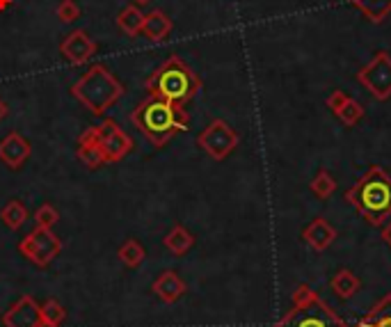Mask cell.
<instances>
[{
	"label": "cell",
	"instance_id": "cell-1",
	"mask_svg": "<svg viewBox=\"0 0 391 327\" xmlns=\"http://www.w3.org/2000/svg\"><path fill=\"white\" fill-rule=\"evenodd\" d=\"M131 119L153 146H165L176 133H183L190 126V115L183 110V106L151 97L133 110Z\"/></svg>",
	"mask_w": 391,
	"mask_h": 327
},
{
	"label": "cell",
	"instance_id": "cell-2",
	"mask_svg": "<svg viewBox=\"0 0 391 327\" xmlns=\"http://www.w3.org/2000/svg\"><path fill=\"white\" fill-rule=\"evenodd\" d=\"M346 201L373 227L391 217V176L380 165H371L346 192Z\"/></svg>",
	"mask_w": 391,
	"mask_h": 327
},
{
	"label": "cell",
	"instance_id": "cell-3",
	"mask_svg": "<svg viewBox=\"0 0 391 327\" xmlns=\"http://www.w3.org/2000/svg\"><path fill=\"white\" fill-rule=\"evenodd\" d=\"M201 92V78L181 58L172 56L147 81V94L169 103L185 106Z\"/></svg>",
	"mask_w": 391,
	"mask_h": 327
},
{
	"label": "cell",
	"instance_id": "cell-4",
	"mask_svg": "<svg viewBox=\"0 0 391 327\" xmlns=\"http://www.w3.org/2000/svg\"><path fill=\"white\" fill-rule=\"evenodd\" d=\"M72 94L88 108L92 115L103 117L124 97V85L110 69L92 65L78 83L72 85Z\"/></svg>",
	"mask_w": 391,
	"mask_h": 327
},
{
	"label": "cell",
	"instance_id": "cell-5",
	"mask_svg": "<svg viewBox=\"0 0 391 327\" xmlns=\"http://www.w3.org/2000/svg\"><path fill=\"white\" fill-rule=\"evenodd\" d=\"M275 327H348L323 300H309L307 305H293Z\"/></svg>",
	"mask_w": 391,
	"mask_h": 327
},
{
	"label": "cell",
	"instance_id": "cell-6",
	"mask_svg": "<svg viewBox=\"0 0 391 327\" xmlns=\"http://www.w3.org/2000/svg\"><path fill=\"white\" fill-rule=\"evenodd\" d=\"M19 252L37 268H49L62 252V240L53 233V229L35 227L19 243Z\"/></svg>",
	"mask_w": 391,
	"mask_h": 327
},
{
	"label": "cell",
	"instance_id": "cell-7",
	"mask_svg": "<svg viewBox=\"0 0 391 327\" xmlns=\"http://www.w3.org/2000/svg\"><path fill=\"white\" fill-rule=\"evenodd\" d=\"M357 81L369 90L375 101L391 99V56L387 51H378L366 67L359 69Z\"/></svg>",
	"mask_w": 391,
	"mask_h": 327
},
{
	"label": "cell",
	"instance_id": "cell-8",
	"mask_svg": "<svg viewBox=\"0 0 391 327\" xmlns=\"http://www.w3.org/2000/svg\"><path fill=\"white\" fill-rule=\"evenodd\" d=\"M197 144L204 149L213 160H224L238 146V133L224 119H213L208 126L197 135Z\"/></svg>",
	"mask_w": 391,
	"mask_h": 327
},
{
	"label": "cell",
	"instance_id": "cell-9",
	"mask_svg": "<svg viewBox=\"0 0 391 327\" xmlns=\"http://www.w3.org/2000/svg\"><path fill=\"white\" fill-rule=\"evenodd\" d=\"M99 146L103 151L108 162H119L133 151V140L115 119H103V124L97 126Z\"/></svg>",
	"mask_w": 391,
	"mask_h": 327
},
{
	"label": "cell",
	"instance_id": "cell-10",
	"mask_svg": "<svg viewBox=\"0 0 391 327\" xmlns=\"http://www.w3.org/2000/svg\"><path fill=\"white\" fill-rule=\"evenodd\" d=\"M60 53L67 62H72L74 67H81L85 62H90L92 56L97 53V44L88 35V30H74L69 33L60 44Z\"/></svg>",
	"mask_w": 391,
	"mask_h": 327
},
{
	"label": "cell",
	"instance_id": "cell-11",
	"mask_svg": "<svg viewBox=\"0 0 391 327\" xmlns=\"http://www.w3.org/2000/svg\"><path fill=\"white\" fill-rule=\"evenodd\" d=\"M39 321H42V318H39V305L33 295L19 298L3 316L5 327H37Z\"/></svg>",
	"mask_w": 391,
	"mask_h": 327
},
{
	"label": "cell",
	"instance_id": "cell-12",
	"mask_svg": "<svg viewBox=\"0 0 391 327\" xmlns=\"http://www.w3.org/2000/svg\"><path fill=\"white\" fill-rule=\"evenodd\" d=\"M30 153H33V146L21 133L5 135V140L0 142V160L10 169H19L30 158Z\"/></svg>",
	"mask_w": 391,
	"mask_h": 327
},
{
	"label": "cell",
	"instance_id": "cell-13",
	"mask_svg": "<svg viewBox=\"0 0 391 327\" xmlns=\"http://www.w3.org/2000/svg\"><path fill=\"white\" fill-rule=\"evenodd\" d=\"M78 160L83 162L88 169H99L106 165V156L99 146V137H97V126H90L85 133L78 137V149H76Z\"/></svg>",
	"mask_w": 391,
	"mask_h": 327
},
{
	"label": "cell",
	"instance_id": "cell-14",
	"mask_svg": "<svg viewBox=\"0 0 391 327\" xmlns=\"http://www.w3.org/2000/svg\"><path fill=\"white\" fill-rule=\"evenodd\" d=\"M151 291L158 295V298L165 302V305H174L183 298L185 293V282L178 277V272L174 270H165L156 277V282L151 284Z\"/></svg>",
	"mask_w": 391,
	"mask_h": 327
},
{
	"label": "cell",
	"instance_id": "cell-15",
	"mask_svg": "<svg viewBox=\"0 0 391 327\" xmlns=\"http://www.w3.org/2000/svg\"><path fill=\"white\" fill-rule=\"evenodd\" d=\"M302 238L307 240V243L314 247L316 252H323L334 243L336 231H334L332 224L325 220V217H316V220L302 231Z\"/></svg>",
	"mask_w": 391,
	"mask_h": 327
},
{
	"label": "cell",
	"instance_id": "cell-16",
	"mask_svg": "<svg viewBox=\"0 0 391 327\" xmlns=\"http://www.w3.org/2000/svg\"><path fill=\"white\" fill-rule=\"evenodd\" d=\"M174 23L163 10H153L144 17V26H142V35L149 39V42H165L169 37Z\"/></svg>",
	"mask_w": 391,
	"mask_h": 327
},
{
	"label": "cell",
	"instance_id": "cell-17",
	"mask_svg": "<svg viewBox=\"0 0 391 327\" xmlns=\"http://www.w3.org/2000/svg\"><path fill=\"white\" fill-rule=\"evenodd\" d=\"M163 245H165L174 256H183V254H188L192 250L194 236H192V231H188L183 227V224H174L172 231L167 233L165 238H163Z\"/></svg>",
	"mask_w": 391,
	"mask_h": 327
},
{
	"label": "cell",
	"instance_id": "cell-18",
	"mask_svg": "<svg viewBox=\"0 0 391 327\" xmlns=\"http://www.w3.org/2000/svg\"><path fill=\"white\" fill-rule=\"evenodd\" d=\"M144 17H147V14L140 10L138 5H128V7H124L119 14H117V26H119V30L124 35L135 37V35L142 33Z\"/></svg>",
	"mask_w": 391,
	"mask_h": 327
},
{
	"label": "cell",
	"instance_id": "cell-19",
	"mask_svg": "<svg viewBox=\"0 0 391 327\" xmlns=\"http://www.w3.org/2000/svg\"><path fill=\"white\" fill-rule=\"evenodd\" d=\"M330 286H332V291L339 295L341 300H350L359 289H362V282H359L353 270L341 268V270L332 277Z\"/></svg>",
	"mask_w": 391,
	"mask_h": 327
},
{
	"label": "cell",
	"instance_id": "cell-20",
	"mask_svg": "<svg viewBox=\"0 0 391 327\" xmlns=\"http://www.w3.org/2000/svg\"><path fill=\"white\" fill-rule=\"evenodd\" d=\"M371 23H382L391 14V0H348Z\"/></svg>",
	"mask_w": 391,
	"mask_h": 327
},
{
	"label": "cell",
	"instance_id": "cell-21",
	"mask_svg": "<svg viewBox=\"0 0 391 327\" xmlns=\"http://www.w3.org/2000/svg\"><path fill=\"white\" fill-rule=\"evenodd\" d=\"M357 327H391V295H385V298L357 323Z\"/></svg>",
	"mask_w": 391,
	"mask_h": 327
},
{
	"label": "cell",
	"instance_id": "cell-22",
	"mask_svg": "<svg viewBox=\"0 0 391 327\" xmlns=\"http://www.w3.org/2000/svg\"><path fill=\"white\" fill-rule=\"evenodd\" d=\"M0 220H3L12 231H19L28 220V208L21 199H10L0 211Z\"/></svg>",
	"mask_w": 391,
	"mask_h": 327
},
{
	"label": "cell",
	"instance_id": "cell-23",
	"mask_svg": "<svg viewBox=\"0 0 391 327\" xmlns=\"http://www.w3.org/2000/svg\"><path fill=\"white\" fill-rule=\"evenodd\" d=\"M117 256H119V261H122L126 268H138L140 263L144 261L147 252H144V247L140 245L135 238H128L126 243H122V247H119V252H117Z\"/></svg>",
	"mask_w": 391,
	"mask_h": 327
},
{
	"label": "cell",
	"instance_id": "cell-24",
	"mask_svg": "<svg viewBox=\"0 0 391 327\" xmlns=\"http://www.w3.org/2000/svg\"><path fill=\"white\" fill-rule=\"evenodd\" d=\"M39 318L53 327H62V323L67 321V309L56 298H49L44 305H39Z\"/></svg>",
	"mask_w": 391,
	"mask_h": 327
},
{
	"label": "cell",
	"instance_id": "cell-25",
	"mask_svg": "<svg viewBox=\"0 0 391 327\" xmlns=\"http://www.w3.org/2000/svg\"><path fill=\"white\" fill-rule=\"evenodd\" d=\"M334 190H336L334 176L327 172V169H320L314 176V181H311V192H314L318 199H327V197H332Z\"/></svg>",
	"mask_w": 391,
	"mask_h": 327
},
{
	"label": "cell",
	"instance_id": "cell-26",
	"mask_svg": "<svg viewBox=\"0 0 391 327\" xmlns=\"http://www.w3.org/2000/svg\"><path fill=\"white\" fill-rule=\"evenodd\" d=\"M336 117H339V121L343 124V126L353 128V126H357L359 121H362V117H364V108H362V103H359V101L348 99V103L343 106L339 112H336Z\"/></svg>",
	"mask_w": 391,
	"mask_h": 327
},
{
	"label": "cell",
	"instance_id": "cell-27",
	"mask_svg": "<svg viewBox=\"0 0 391 327\" xmlns=\"http://www.w3.org/2000/svg\"><path fill=\"white\" fill-rule=\"evenodd\" d=\"M60 220V213L58 208L53 204H42L35 211V227H42V229H53Z\"/></svg>",
	"mask_w": 391,
	"mask_h": 327
},
{
	"label": "cell",
	"instance_id": "cell-28",
	"mask_svg": "<svg viewBox=\"0 0 391 327\" xmlns=\"http://www.w3.org/2000/svg\"><path fill=\"white\" fill-rule=\"evenodd\" d=\"M56 14L62 23H74L81 19V7H78L74 0H60Z\"/></svg>",
	"mask_w": 391,
	"mask_h": 327
},
{
	"label": "cell",
	"instance_id": "cell-29",
	"mask_svg": "<svg viewBox=\"0 0 391 327\" xmlns=\"http://www.w3.org/2000/svg\"><path fill=\"white\" fill-rule=\"evenodd\" d=\"M348 94H346V92H343V90H334L332 92V94L330 97H327V108H330V110L336 115V112H339L341 110V108L343 106H346L348 103Z\"/></svg>",
	"mask_w": 391,
	"mask_h": 327
},
{
	"label": "cell",
	"instance_id": "cell-30",
	"mask_svg": "<svg viewBox=\"0 0 391 327\" xmlns=\"http://www.w3.org/2000/svg\"><path fill=\"white\" fill-rule=\"evenodd\" d=\"M380 236H382V240H385L387 245H391V222H385V224H382Z\"/></svg>",
	"mask_w": 391,
	"mask_h": 327
},
{
	"label": "cell",
	"instance_id": "cell-31",
	"mask_svg": "<svg viewBox=\"0 0 391 327\" xmlns=\"http://www.w3.org/2000/svg\"><path fill=\"white\" fill-rule=\"evenodd\" d=\"M7 115H10V106H7L3 99H0V121H3Z\"/></svg>",
	"mask_w": 391,
	"mask_h": 327
},
{
	"label": "cell",
	"instance_id": "cell-32",
	"mask_svg": "<svg viewBox=\"0 0 391 327\" xmlns=\"http://www.w3.org/2000/svg\"><path fill=\"white\" fill-rule=\"evenodd\" d=\"M10 5H12V0H0V12L7 10V7H10Z\"/></svg>",
	"mask_w": 391,
	"mask_h": 327
},
{
	"label": "cell",
	"instance_id": "cell-33",
	"mask_svg": "<svg viewBox=\"0 0 391 327\" xmlns=\"http://www.w3.org/2000/svg\"><path fill=\"white\" fill-rule=\"evenodd\" d=\"M37 327H53V325H49V323H44V321H39V323H37Z\"/></svg>",
	"mask_w": 391,
	"mask_h": 327
},
{
	"label": "cell",
	"instance_id": "cell-34",
	"mask_svg": "<svg viewBox=\"0 0 391 327\" xmlns=\"http://www.w3.org/2000/svg\"><path fill=\"white\" fill-rule=\"evenodd\" d=\"M138 5H147V3H151V0H135Z\"/></svg>",
	"mask_w": 391,
	"mask_h": 327
}]
</instances>
